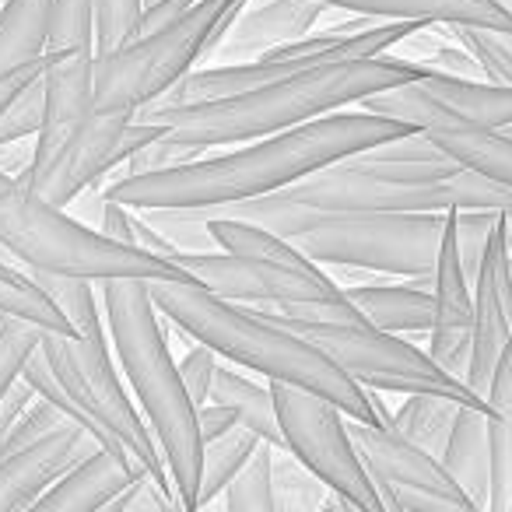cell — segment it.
<instances>
[{"label": "cell", "mask_w": 512, "mask_h": 512, "mask_svg": "<svg viewBox=\"0 0 512 512\" xmlns=\"http://www.w3.org/2000/svg\"><path fill=\"white\" fill-rule=\"evenodd\" d=\"M411 123L369 109H337L299 127L242 141V148L221 155L190 158L148 172H123L102 197L120 200L134 211H211L267 197L327 165L376 148L393 137L411 134Z\"/></svg>", "instance_id": "obj_1"}, {"label": "cell", "mask_w": 512, "mask_h": 512, "mask_svg": "<svg viewBox=\"0 0 512 512\" xmlns=\"http://www.w3.org/2000/svg\"><path fill=\"white\" fill-rule=\"evenodd\" d=\"M425 71L428 67H421L411 57L379 53V57L365 60H337V64L306 67V71L285 74V78L256 85L249 92L221 95V99L155 102L137 116L162 123L172 141L190 144L197 151L228 148V144L278 134V130L299 127V123H309L316 116L358 106L376 92L418 81Z\"/></svg>", "instance_id": "obj_2"}, {"label": "cell", "mask_w": 512, "mask_h": 512, "mask_svg": "<svg viewBox=\"0 0 512 512\" xmlns=\"http://www.w3.org/2000/svg\"><path fill=\"white\" fill-rule=\"evenodd\" d=\"M151 299L190 341H204L221 358L267 383H292L334 400L348 418L379 421L372 390L348 376L334 358L264 309L214 295L200 281H148ZM383 425V421H379Z\"/></svg>", "instance_id": "obj_3"}, {"label": "cell", "mask_w": 512, "mask_h": 512, "mask_svg": "<svg viewBox=\"0 0 512 512\" xmlns=\"http://www.w3.org/2000/svg\"><path fill=\"white\" fill-rule=\"evenodd\" d=\"M99 295L116 362H120L123 379H127L144 421L162 446L179 509H197L204 435H200L197 404H193L169 351L162 309L155 306L151 285L144 278L99 281Z\"/></svg>", "instance_id": "obj_4"}, {"label": "cell", "mask_w": 512, "mask_h": 512, "mask_svg": "<svg viewBox=\"0 0 512 512\" xmlns=\"http://www.w3.org/2000/svg\"><path fill=\"white\" fill-rule=\"evenodd\" d=\"M193 214H239L285 235L313 264L362 267L372 274L428 278L439 260L446 214H400V211H334L292 200L285 193L211 207Z\"/></svg>", "instance_id": "obj_5"}, {"label": "cell", "mask_w": 512, "mask_h": 512, "mask_svg": "<svg viewBox=\"0 0 512 512\" xmlns=\"http://www.w3.org/2000/svg\"><path fill=\"white\" fill-rule=\"evenodd\" d=\"M0 253L22 260L29 271L92 281H197L179 260L109 239L102 228L71 218L60 204L46 200L25 179L4 169H0Z\"/></svg>", "instance_id": "obj_6"}, {"label": "cell", "mask_w": 512, "mask_h": 512, "mask_svg": "<svg viewBox=\"0 0 512 512\" xmlns=\"http://www.w3.org/2000/svg\"><path fill=\"white\" fill-rule=\"evenodd\" d=\"M249 0H193L169 25L95 57V109L130 113L162 102L200 57L218 50L232 18Z\"/></svg>", "instance_id": "obj_7"}, {"label": "cell", "mask_w": 512, "mask_h": 512, "mask_svg": "<svg viewBox=\"0 0 512 512\" xmlns=\"http://www.w3.org/2000/svg\"><path fill=\"white\" fill-rule=\"evenodd\" d=\"M274 316V313H267ZM295 334L323 348L355 383L379 393H442L460 404L491 407L477 397L460 376L446 372L428 348L404 341V334L379 330L372 323H348V320H299V316H274Z\"/></svg>", "instance_id": "obj_8"}, {"label": "cell", "mask_w": 512, "mask_h": 512, "mask_svg": "<svg viewBox=\"0 0 512 512\" xmlns=\"http://www.w3.org/2000/svg\"><path fill=\"white\" fill-rule=\"evenodd\" d=\"M271 393L285 449H292L313 474H320L330 491L348 498L351 509L386 512L376 481L348 432V414L334 400L292 383H271Z\"/></svg>", "instance_id": "obj_9"}, {"label": "cell", "mask_w": 512, "mask_h": 512, "mask_svg": "<svg viewBox=\"0 0 512 512\" xmlns=\"http://www.w3.org/2000/svg\"><path fill=\"white\" fill-rule=\"evenodd\" d=\"M162 134V123L141 120V116L130 113H99L95 109L88 120H81L67 134V141L46 162L29 165L25 183L36 193H43L46 200L67 207L85 190H92L102 176H109L113 169H123L137 151L148 148Z\"/></svg>", "instance_id": "obj_10"}, {"label": "cell", "mask_w": 512, "mask_h": 512, "mask_svg": "<svg viewBox=\"0 0 512 512\" xmlns=\"http://www.w3.org/2000/svg\"><path fill=\"white\" fill-rule=\"evenodd\" d=\"M369 113H383L411 123L414 130L428 127H512V85L488 78H456V74L425 71L418 81L386 88L358 102Z\"/></svg>", "instance_id": "obj_11"}, {"label": "cell", "mask_w": 512, "mask_h": 512, "mask_svg": "<svg viewBox=\"0 0 512 512\" xmlns=\"http://www.w3.org/2000/svg\"><path fill=\"white\" fill-rule=\"evenodd\" d=\"M172 260L186 267L193 278L214 295L246 306H285V302H337L344 299V288L330 278L323 267H285L267 264L256 256H239L228 249H176Z\"/></svg>", "instance_id": "obj_12"}, {"label": "cell", "mask_w": 512, "mask_h": 512, "mask_svg": "<svg viewBox=\"0 0 512 512\" xmlns=\"http://www.w3.org/2000/svg\"><path fill=\"white\" fill-rule=\"evenodd\" d=\"M348 432L355 439L358 453H362L365 467H369L372 481H376L379 498H390V491H425L449 505V512H470V498L460 491V484L449 477L442 460L418 442L404 439L397 428L379 425V421H358L348 418Z\"/></svg>", "instance_id": "obj_13"}, {"label": "cell", "mask_w": 512, "mask_h": 512, "mask_svg": "<svg viewBox=\"0 0 512 512\" xmlns=\"http://www.w3.org/2000/svg\"><path fill=\"white\" fill-rule=\"evenodd\" d=\"M512 337V271H509V239L498 225L484 249V260L474 274V327H470V365L467 386L477 397L488 400L491 372L502 358L505 344Z\"/></svg>", "instance_id": "obj_14"}, {"label": "cell", "mask_w": 512, "mask_h": 512, "mask_svg": "<svg viewBox=\"0 0 512 512\" xmlns=\"http://www.w3.org/2000/svg\"><path fill=\"white\" fill-rule=\"evenodd\" d=\"M432 299L435 320L428 330V355L446 372L467 383L470 365V327H474V281L460 260L453 232V211L446 214V232H442L439 260L432 271Z\"/></svg>", "instance_id": "obj_15"}, {"label": "cell", "mask_w": 512, "mask_h": 512, "mask_svg": "<svg viewBox=\"0 0 512 512\" xmlns=\"http://www.w3.org/2000/svg\"><path fill=\"white\" fill-rule=\"evenodd\" d=\"M102 446L81 421H67L57 432L0 456V512L32 509L50 484H57L78 460Z\"/></svg>", "instance_id": "obj_16"}, {"label": "cell", "mask_w": 512, "mask_h": 512, "mask_svg": "<svg viewBox=\"0 0 512 512\" xmlns=\"http://www.w3.org/2000/svg\"><path fill=\"white\" fill-rule=\"evenodd\" d=\"M95 50L67 46L43 53V130L32 144V165L46 162L81 120L95 113Z\"/></svg>", "instance_id": "obj_17"}, {"label": "cell", "mask_w": 512, "mask_h": 512, "mask_svg": "<svg viewBox=\"0 0 512 512\" xmlns=\"http://www.w3.org/2000/svg\"><path fill=\"white\" fill-rule=\"evenodd\" d=\"M323 0H249L246 8L232 18L218 43L221 60L228 57H260V53L274 50V46L306 39L316 29L323 15H327Z\"/></svg>", "instance_id": "obj_18"}, {"label": "cell", "mask_w": 512, "mask_h": 512, "mask_svg": "<svg viewBox=\"0 0 512 512\" xmlns=\"http://www.w3.org/2000/svg\"><path fill=\"white\" fill-rule=\"evenodd\" d=\"M141 463L127 449L95 446L85 460H78L57 484L32 502V512H99L109 509L116 495L141 474Z\"/></svg>", "instance_id": "obj_19"}, {"label": "cell", "mask_w": 512, "mask_h": 512, "mask_svg": "<svg viewBox=\"0 0 512 512\" xmlns=\"http://www.w3.org/2000/svg\"><path fill=\"white\" fill-rule=\"evenodd\" d=\"M327 8L348 15H369L379 22H421V25H488L509 29L512 15L498 0H323Z\"/></svg>", "instance_id": "obj_20"}, {"label": "cell", "mask_w": 512, "mask_h": 512, "mask_svg": "<svg viewBox=\"0 0 512 512\" xmlns=\"http://www.w3.org/2000/svg\"><path fill=\"white\" fill-rule=\"evenodd\" d=\"M442 467L449 470L460 491L470 498L474 509L491 505V407L460 404L456 421L449 428Z\"/></svg>", "instance_id": "obj_21"}, {"label": "cell", "mask_w": 512, "mask_h": 512, "mask_svg": "<svg viewBox=\"0 0 512 512\" xmlns=\"http://www.w3.org/2000/svg\"><path fill=\"white\" fill-rule=\"evenodd\" d=\"M351 306L365 316V323L393 334H428L435 320L432 274L428 278H407L400 285H341Z\"/></svg>", "instance_id": "obj_22"}, {"label": "cell", "mask_w": 512, "mask_h": 512, "mask_svg": "<svg viewBox=\"0 0 512 512\" xmlns=\"http://www.w3.org/2000/svg\"><path fill=\"white\" fill-rule=\"evenodd\" d=\"M491 512H512V337L491 372Z\"/></svg>", "instance_id": "obj_23"}, {"label": "cell", "mask_w": 512, "mask_h": 512, "mask_svg": "<svg viewBox=\"0 0 512 512\" xmlns=\"http://www.w3.org/2000/svg\"><path fill=\"white\" fill-rule=\"evenodd\" d=\"M435 148L446 151L453 162L495 179L512 190V130L481 127H428L421 130Z\"/></svg>", "instance_id": "obj_24"}, {"label": "cell", "mask_w": 512, "mask_h": 512, "mask_svg": "<svg viewBox=\"0 0 512 512\" xmlns=\"http://www.w3.org/2000/svg\"><path fill=\"white\" fill-rule=\"evenodd\" d=\"M50 15L53 0H4L0 4V74L43 57Z\"/></svg>", "instance_id": "obj_25"}, {"label": "cell", "mask_w": 512, "mask_h": 512, "mask_svg": "<svg viewBox=\"0 0 512 512\" xmlns=\"http://www.w3.org/2000/svg\"><path fill=\"white\" fill-rule=\"evenodd\" d=\"M211 400L235 407V414H239L242 425L253 428L260 439L274 442V446H285V439H281V421H278V407H274L271 383H253V379L242 376V372L218 365V372H214V383H211Z\"/></svg>", "instance_id": "obj_26"}, {"label": "cell", "mask_w": 512, "mask_h": 512, "mask_svg": "<svg viewBox=\"0 0 512 512\" xmlns=\"http://www.w3.org/2000/svg\"><path fill=\"white\" fill-rule=\"evenodd\" d=\"M0 316H18V320L36 323L39 330L74 334V323L57 306V299L39 285L36 274L4 264V260H0Z\"/></svg>", "instance_id": "obj_27"}, {"label": "cell", "mask_w": 512, "mask_h": 512, "mask_svg": "<svg viewBox=\"0 0 512 512\" xmlns=\"http://www.w3.org/2000/svg\"><path fill=\"white\" fill-rule=\"evenodd\" d=\"M456 411H460V400L453 397H442V393H407L404 404L393 411L390 428H397L404 439L418 442L428 453L442 456Z\"/></svg>", "instance_id": "obj_28"}, {"label": "cell", "mask_w": 512, "mask_h": 512, "mask_svg": "<svg viewBox=\"0 0 512 512\" xmlns=\"http://www.w3.org/2000/svg\"><path fill=\"white\" fill-rule=\"evenodd\" d=\"M327 505H344L351 509L348 498L330 491L320 474L306 467L292 449L278 446L274 449V509L285 512H313L327 509Z\"/></svg>", "instance_id": "obj_29"}, {"label": "cell", "mask_w": 512, "mask_h": 512, "mask_svg": "<svg viewBox=\"0 0 512 512\" xmlns=\"http://www.w3.org/2000/svg\"><path fill=\"white\" fill-rule=\"evenodd\" d=\"M260 446V435L253 428L232 425L228 432H221L218 439L204 442V456H200V495H197V509L211 505L221 491L228 488L235 474L242 470V463L253 456V449Z\"/></svg>", "instance_id": "obj_30"}, {"label": "cell", "mask_w": 512, "mask_h": 512, "mask_svg": "<svg viewBox=\"0 0 512 512\" xmlns=\"http://www.w3.org/2000/svg\"><path fill=\"white\" fill-rule=\"evenodd\" d=\"M274 442L260 439L239 474L221 491L228 512H274Z\"/></svg>", "instance_id": "obj_31"}, {"label": "cell", "mask_w": 512, "mask_h": 512, "mask_svg": "<svg viewBox=\"0 0 512 512\" xmlns=\"http://www.w3.org/2000/svg\"><path fill=\"white\" fill-rule=\"evenodd\" d=\"M456 39L467 46L481 64L484 78L498 85H512V32L488 29V25H453Z\"/></svg>", "instance_id": "obj_32"}, {"label": "cell", "mask_w": 512, "mask_h": 512, "mask_svg": "<svg viewBox=\"0 0 512 512\" xmlns=\"http://www.w3.org/2000/svg\"><path fill=\"white\" fill-rule=\"evenodd\" d=\"M39 334L43 330L18 316H0V400L11 386L22 379L29 358L39 351Z\"/></svg>", "instance_id": "obj_33"}, {"label": "cell", "mask_w": 512, "mask_h": 512, "mask_svg": "<svg viewBox=\"0 0 512 512\" xmlns=\"http://www.w3.org/2000/svg\"><path fill=\"white\" fill-rule=\"evenodd\" d=\"M67 46L95 50V4L92 0H53L46 50H67Z\"/></svg>", "instance_id": "obj_34"}, {"label": "cell", "mask_w": 512, "mask_h": 512, "mask_svg": "<svg viewBox=\"0 0 512 512\" xmlns=\"http://www.w3.org/2000/svg\"><path fill=\"white\" fill-rule=\"evenodd\" d=\"M95 4V50L113 53L137 36L144 0H92Z\"/></svg>", "instance_id": "obj_35"}, {"label": "cell", "mask_w": 512, "mask_h": 512, "mask_svg": "<svg viewBox=\"0 0 512 512\" xmlns=\"http://www.w3.org/2000/svg\"><path fill=\"white\" fill-rule=\"evenodd\" d=\"M43 113H46V95H43V74H39L0 113V148L4 144H22L25 137H36L43 130Z\"/></svg>", "instance_id": "obj_36"}, {"label": "cell", "mask_w": 512, "mask_h": 512, "mask_svg": "<svg viewBox=\"0 0 512 512\" xmlns=\"http://www.w3.org/2000/svg\"><path fill=\"white\" fill-rule=\"evenodd\" d=\"M495 225H498V211H477V207H467V211H453L456 246H460V260H463V267H467L470 281H474L477 267H481L484 249H488Z\"/></svg>", "instance_id": "obj_37"}, {"label": "cell", "mask_w": 512, "mask_h": 512, "mask_svg": "<svg viewBox=\"0 0 512 512\" xmlns=\"http://www.w3.org/2000/svg\"><path fill=\"white\" fill-rule=\"evenodd\" d=\"M67 421H71V414H67L64 407H57L53 400H46V397H36L29 407H25L22 418L11 425V432L0 439V456L11 453V449L29 446V442L43 439V435H50V432H57V428L67 425Z\"/></svg>", "instance_id": "obj_38"}, {"label": "cell", "mask_w": 512, "mask_h": 512, "mask_svg": "<svg viewBox=\"0 0 512 512\" xmlns=\"http://www.w3.org/2000/svg\"><path fill=\"white\" fill-rule=\"evenodd\" d=\"M172 505H179V498L172 495L169 488H162L148 470H141V474L109 502V509L113 512H165V509H172Z\"/></svg>", "instance_id": "obj_39"}, {"label": "cell", "mask_w": 512, "mask_h": 512, "mask_svg": "<svg viewBox=\"0 0 512 512\" xmlns=\"http://www.w3.org/2000/svg\"><path fill=\"white\" fill-rule=\"evenodd\" d=\"M218 351L207 348L204 341H193V348L179 358V376H183L186 390H190L193 404H207L211 400V383H214V372H218Z\"/></svg>", "instance_id": "obj_40"}, {"label": "cell", "mask_w": 512, "mask_h": 512, "mask_svg": "<svg viewBox=\"0 0 512 512\" xmlns=\"http://www.w3.org/2000/svg\"><path fill=\"white\" fill-rule=\"evenodd\" d=\"M36 397H39V393H36V386H32L29 379H18V383L4 393V400H0V439L11 432V425L22 418L25 407H29Z\"/></svg>", "instance_id": "obj_41"}, {"label": "cell", "mask_w": 512, "mask_h": 512, "mask_svg": "<svg viewBox=\"0 0 512 512\" xmlns=\"http://www.w3.org/2000/svg\"><path fill=\"white\" fill-rule=\"evenodd\" d=\"M197 418H200V435H204V442L218 439L221 432H228L232 425H239V414H235V407L218 404V400H207V404H200Z\"/></svg>", "instance_id": "obj_42"}, {"label": "cell", "mask_w": 512, "mask_h": 512, "mask_svg": "<svg viewBox=\"0 0 512 512\" xmlns=\"http://www.w3.org/2000/svg\"><path fill=\"white\" fill-rule=\"evenodd\" d=\"M43 74V57L32 60V64H22L15 67V71H4L0 74V113H4V106H8L11 99H15L18 92H22L25 85H32V81Z\"/></svg>", "instance_id": "obj_43"}, {"label": "cell", "mask_w": 512, "mask_h": 512, "mask_svg": "<svg viewBox=\"0 0 512 512\" xmlns=\"http://www.w3.org/2000/svg\"><path fill=\"white\" fill-rule=\"evenodd\" d=\"M509 271H512V249H509Z\"/></svg>", "instance_id": "obj_44"}, {"label": "cell", "mask_w": 512, "mask_h": 512, "mask_svg": "<svg viewBox=\"0 0 512 512\" xmlns=\"http://www.w3.org/2000/svg\"><path fill=\"white\" fill-rule=\"evenodd\" d=\"M144 4H151V0H144Z\"/></svg>", "instance_id": "obj_45"}]
</instances>
